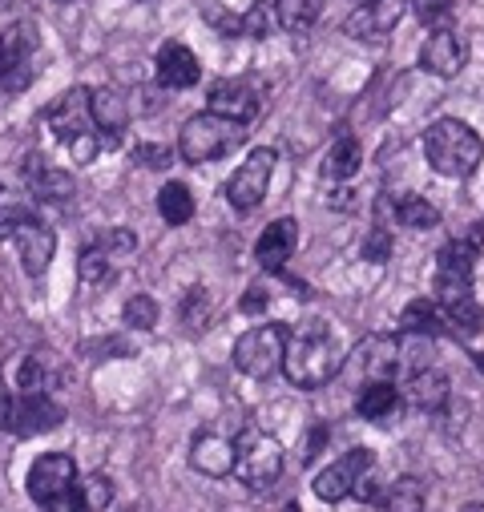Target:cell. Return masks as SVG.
I'll use <instances>...</instances> for the list:
<instances>
[{"label":"cell","mask_w":484,"mask_h":512,"mask_svg":"<svg viewBox=\"0 0 484 512\" xmlns=\"http://www.w3.org/2000/svg\"><path fill=\"white\" fill-rule=\"evenodd\" d=\"M283 371L295 388H323L343 371V343L327 319H307L287 331Z\"/></svg>","instance_id":"1"},{"label":"cell","mask_w":484,"mask_h":512,"mask_svg":"<svg viewBox=\"0 0 484 512\" xmlns=\"http://www.w3.org/2000/svg\"><path fill=\"white\" fill-rule=\"evenodd\" d=\"M424 158L440 178H468L484 158V142L472 125L456 117H436L424 130Z\"/></svg>","instance_id":"2"},{"label":"cell","mask_w":484,"mask_h":512,"mask_svg":"<svg viewBox=\"0 0 484 512\" xmlns=\"http://www.w3.org/2000/svg\"><path fill=\"white\" fill-rule=\"evenodd\" d=\"M29 496L37 500L41 512H89L85 496H81V480H77V464L65 452H45L33 460L29 476Z\"/></svg>","instance_id":"3"},{"label":"cell","mask_w":484,"mask_h":512,"mask_svg":"<svg viewBox=\"0 0 484 512\" xmlns=\"http://www.w3.org/2000/svg\"><path fill=\"white\" fill-rule=\"evenodd\" d=\"M242 138H247V125L226 121V117H218V113L206 109V113H194V117L182 125L178 154H182V162L202 166V162H218V158H226L230 150H238Z\"/></svg>","instance_id":"4"},{"label":"cell","mask_w":484,"mask_h":512,"mask_svg":"<svg viewBox=\"0 0 484 512\" xmlns=\"http://www.w3.org/2000/svg\"><path fill=\"white\" fill-rule=\"evenodd\" d=\"M61 420H65V408L49 400V392H17V396H5V404H0V432H9L17 440L53 432L61 428Z\"/></svg>","instance_id":"5"},{"label":"cell","mask_w":484,"mask_h":512,"mask_svg":"<svg viewBox=\"0 0 484 512\" xmlns=\"http://www.w3.org/2000/svg\"><path fill=\"white\" fill-rule=\"evenodd\" d=\"M283 351H287V327L263 323L234 343V367L251 379H267L283 367Z\"/></svg>","instance_id":"6"},{"label":"cell","mask_w":484,"mask_h":512,"mask_svg":"<svg viewBox=\"0 0 484 512\" xmlns=\"http://www.w3.org/2000/svg\"><path fill=\"white\" fill-rule=\"evenodd\" d=\"M234 472L242 476V484H251V488H267L279 480L283 472V448L275 436L267 432H242L238 444H234Z\"/></svg>","instance_id":"7"},{"label":"cell","mask_w":484,"mask_h":512,"mask_svg":"<svg viewBox=\"0 0 484 512\" xmlns=\"http://www.w3.org/2000/svg\"><path fill=\"white\" fill-rule=\"evenodd\" d=\"M37 49H41V41H37L33 25H13L0 33V97H9L33 81Z\"/></svg>","instance_id":"8"},{"label":"cell","mask_w":484,"mask_h":512,"mask_svg":"<svg viewBox=\"0 0 484 512\" xmlns=\"http://www.w3.org/2000/svg\"><path fill=\"white\" fill-rule=\"evenodd\" d=\"M275 162H279V154H275V150H267V146L251 150V154H247V162H242V166L230 174V182H226V202H230L234 210H242V214L255 210V206L267 198V190H271Z\"/></svg>","instance_id":"9"},{"label":"cell","mask_w":484,"mask_h":512,"mask_svg":"<svg viewBox=\"0 0 484 512\" xmlns=\"http://www.w3.org/2000/svg\"><path fill=\"white\" fill-rule=\"evenodd\" d=\"M263 81L255 77H222L210 85V113L238 121V125H251L263 109Z\"/></svg>","instance_id":"10"},{"label":"cell","mask_w":484,"mask_h":512,"mask_svg":"<svg viewBox=\"0 0 484 512\" xmlns=\"http://www.w3.org/2000/svg\"><path fill=\"white\" fill-rule=\"evenodd\" d=\"M368 472H376V456H372L368 448H351V452H343L331 468H323L311 488H315L319 500H343V496L355 492V484L368 476Z\"/></svg>","instance_id":"11"},{"label":"cell","mask_w":484,"mask_h":512,"mask_svg":"<svg viewBox=\"0 0 484 512\" xmlns=\"http://www.w3.org/2000/svg\"><path fill=\"white\" fill-rule=\"evenodd\" d=\"M130 250H134V234H126V230H113V234H101L97 242H89L81 250V259H77L81 283L101 287L105 279H113L117 275V254H130Z\"/></svg>","instance_id":"12"},{"label":"cell","mask_w":484,"mask_h":512,"mask_svg":"<svg viewBox=\"0 0 484 512\" xmlns=\"http://www.w3.org/2000/svg\"><path fill=\"white\" fill-rule=\"evenodd\" d=\"M89 93H93V89H69V93H61V97H57V105L45 113L49 130H53L65 146H73L77 138L97 134V125H93V109H89Z\"/></svg>","instance_id":"13"},{"label":"cell","mask_w":484,"mask_h":512,"mask_svg":"<svg viewBox=\"0 0 484 512\" xmlns=\"http://www.w3.org/2000/svg\"><path fill=\"white\" fill-rule=\"evenodd\" d=\"M400 17H404V0H368V5H359L347 17L343 33L355 41H388L396 33Z\"/></svg>","instance_id":"14"},{"label":"cell","mask_w":484,"mask_h":512,"mask_svg":"<svg viewBox=\"0 0 484 512\" xmlns=\"http://www.w3.org/2000/svg\"><path fill=\"white\" fill-rule=\"evenodd\" d=\"M464 61H468V45L452 29H436L420 45V69L432 73V77H456L464 69Z\"/></svg>","instance_id":"15"},{"label":"cell","mask_w":484,"mask_h":512,"mask_svg":"<svg viewBox=\"0 0 484 512\" xmlns=\"http://www.w3.org/2000/svg\"><path fill=\"white\" fill-rule=\"evenodd\" d=\"M13 238H17V254H21L25 275H33V279L45 275L49 263H53V254H57V234L41 218H25Z\"/></svg>","instance_id":"16"},{"label":"cell","mask_w":484,"mask_h":512,"mask_svg":"<svg viewBox=\"0 0 484 512\" xmlns=\"http://www.w3.org/2000/svg\"><path fill=\"white\" fill-rule=\"evenodd\" d=\"M295 246H299V222H295V218H275V222L259 234V242H255V259H259V267H267V271H283L287 259L295 254Z\"/></svg>","instance_id":"17"},{"label":"cell","mask_w":484,"mask_h":512,"mask_svg":"<svg viewBox=\"0 0 484 512\" xmlns=\"http://www.w3.org/2000/svg\"><path fill=\"white\" fill-rule=\"evenodd\" d=\"M198 77H202V65H198V57L182 41H166L158 49V85L190 89V85H198Z\"/></svg>","instance_id":"18"},{"label":"cell","mask_w":484,"mask_h":512,"mask_svg":"<svg viewBox=\"0 0 484 512\" xmlns=\"http://www.w3.org/2000/svg\"><path fill=\"white\" fill-rule=\"evenodd\" d=\"M89 109H93V125L105 134V142L117 146L121 130L130 125V105H126V97H121L113 85H105V89H93V93H89Z\"/></svg>","instance_id":"19"},{"label":"cell","mask_w":484,"mask_h":512,"mask_svg":"<svg viewBox=\"0 0 484 512\" xmlns=\"http://www.w3.org/2000/svg\"><path fill=\"white\" fill-rule=\"evenodd\" d=\"M355 355H359V359H355V367H359L363 383L388 379L396 367H404V359H400V343H396V339H388V335H376V339H368V343H363Z\"/></svg>","instance_id":"20"},{"label":"cell","mask_w":484,"mask_h":512,"mask_svg":"<svg viewBox=\"0 0 484 512\" xmlns=\"http://www.w3.org/2000/svg\"><path fill=\"white\" fill-rule=\"evenodd\" d=\"M448 392H452V379H448L444 371L420 367V371H412V379H408L404 400H408L412 408H420V412H436V408L448 404Z\"/></svg>","instance_id":"21"},{"label":"cell","mask_w":484,"mask_h":512,"mask_svg":"<svg viewBox=\"0 0 484 512\" xmlns=\"http://www.w3.org/2000/svg\"><path fill=\"white\" fill-rule=\"evenodd\" d=\"M190 464L202 476H226V472H234V444L222 440L218 432H202L190 448Z\"/></svg>","instance_id":"22"},{"label":"cell","mask_w":484,"mask_h":512,"mask_svg":"<svg viewBox=\"0 0 484 512\" xmlns=\"http://www.w3.org/2000/svg\"><path fill=\"white\" fill-rule=\"evenodd\" d=\"M25 178H29V194H37L41 202H69V198H73V178H69L65 170L41 166L37 158H29Z\"/></svg>","instance_id":"23"},{"label":"cell","mask_w":484,"mask_h":512,"mask_svg":"<svg viewBox=\"0 0 484 512\" xmlns=\"http://www.w3.org/2000/svg\"><path fill=\"white\" fill-rule=\"evenodd\" d=\"M396 408H400V392H396V383H388V379L363 383L359 396H355V412L363 420H388Z\"/></svg>","instance_id":"24"},{"label":"cell","mask_w":484,"mask_h":512,"mask_svg":"<svg viewBox=\"0 0 484 512\" xmlns=\"http://www.w3.org/2000/svg\"><path fill=\"white\" fill-rule=\"evenodd\" d=\"M359 162H363L359 142H355V138H339V142L327 150V158H323V178H327V182H347V178H355Z\"/></svg>","instance_id":"25"},{"label":"cell","mask_w":484,"mask_h":512,"mask_svg":"<svg viewBox=\"0 0 484 512\" xmlns=\"http://www.w3.org/2000/svg\"><path fill=\"white\" fill-rule=\"evenodd\" d=\"M327 0H275V13H279V29L287 33H307L319 17H323Z\"/></svg>","instance_id":"26"},{"label":"cell","mask_w":484,"mask_h":512,"mask_svg":"<svg viewBox=\"0 0 484 512\" xmlns=\"http://www.w3.org/2000/svg\"><path fill=\"white\" fill-rule=\"evenodd\" d=\"M158 214H162V222H170V226H186V222L194 218V194H190V186L166 182L162 194H158Z\"/></svg>","instance_id":"27"},{"label":"cell","mask_w":484,"mask_h":512,"mask_svg":"<svg viewBox=\"0 0 484 512\" xmlns=\"http://www.w3.org/2000/svg\"><path fill=\"white\" fill-rule=\"evenodd\" d=\"M275 29H279V13H275L271 0H251V5L238 13V33H242V37L263 41V37H271Z\"/></svg>","instance_id":"28"},{"label":"cell","mask_w":484,"mask_h":512,"mask_svg":"<svg viewBox=\"0 0 484 512\" xmlns=\"http://www.w3.org/2000/svg\"><path fill=\"white\" fill-rule=\"evenodd\" d=\"M476 259H480V234L472 238H452L440 254H436V271H476Z\"/></svg>","instance_id":"29"},{"label":"cell","mask_w":484,"mask_h":512,"mask_svg":"<svg viewBox=\"0 0 484 512\" xmlns=\"http://www.w3.org/2000/svg\"><path fill=\"white\" fill-rule=\"evenodd\" d=\"M400 331L404 335H440L444 331V323H440V311H436V303L432 299H416V303H408L404 307V315H400Z\"/></svg>","instance_id":"30"},{"label":"cell","mask_w":484,"mask_h":512,"mask_svg":"<svg viewBox=\"0 0 484 512\" xmlns=\"http://www.w3.org/2000/svg\"><path fill=\"white\" fill-rule=\"evenodd\" d=\"M396 218H400V226H408V230H432V226H440V210H436L428 198H420V194L396 198Z\"/></svg>","instance_id":"31"},{"label":"cell","mask_w":484,"mask_h":512,"mask_svg":"<svg viewBox=\"0 0 484 512\" xmlns=\"http://www.w3.org/2000/svg\"><path fill=\"white\" fill-rule=\"evenodd\" d=\"M384 512H424V484L416 476H400L384 492Z\"/></svg>","instance_id":"32"},{"label":"cell","mask_w":484,"mask_h":512,"mask_svg":"<svg viewBox=\"0 0 484 512\" xmlns=\"http://www.w3.org/2000/svg\"><path fill=\"white\" fill-rule=\"evenodd\" d=\"M412 13H416L420 25H428L436 33V29H452L456 5H452V0H412Z\"/></svg>","instance_id":"33"},{"label":"cell","mask_w":484,"mask_h":512,"mask_svg":"<svg viewBox=\"0 0 484 512\" xmlns=\"http://www.w3.org/2000/svg\"><path fill=\"white\" fill-rule=\"evenodd\" d=\"M25 218H33V214L25 210V202H21L9 186H0V238H13Z\"/></svg>","instance_id":"34"},{"label":"cell","mask_w":484,"mask_h":512,"mask_svg":"<svg viewBox=\"0 0 484 512\" xmlns=\"http://www.w3.org/2000/svg\"><path fill=\"white\" fill-rule=\"evenodd\" d=\"M49 383H53V371L49 363H41L37 355H29L17 371V392H49Z\"/></svg>","instance_id":"35"},{"label":"cell","mask_w":484,"mask_h":512,"mask_svg":"<svg viewBox=\"0 0 484 512\" xmlns=\"http://www.w3.org/2000/svg\"><path fill=\"white\" fill-rule=\"evenodd\" d=\"M126 323H130L134 331H154V327H158V299L134 295V299L126 303Z\"/></svg>","instance_id":"36"},{"label":"cell","mask_w":484,"mask_h":512,"mask_svg":"<svg viewBox=\"0 0 484 512\" xmlns=\"http://www.w3.org/2000/svg\"><path fill=\"white\" fill-rule=\"evenodd\" d=\"M81 496H85V508L89 512H101V508L113 504V484L105 476H85L81 480Z\"/></svg>","instance_id":"37"},{"label":"cell","mask_w":484,"mask_h":512,"mask_svg":"<svg viewBox=\"0 0 484 512\" xmlns=\"http://www.w3.org/2000/svg\"><path fill=\"white\" fill-rule=\"evenodd\" d=\"M138 166H150V170H166L170 162H174V150L170 146H158V142H146V146H138Z\"/></svg>","instance_id":"38"},{"label":"cell","mask_w":484,"mask_h":512,"mask_svg":"<svg viewBox=\"0 0 484 512\" xmlns=\"http://www.w3.org/2000/svg\"><path fill=\"white\" fill-rule=\"evenodd\" d=\"M182 315L190 319V327H202V323L210 319V299H206V291H202V287H190V295H186V307H182Z\"/></svg>","instance_id":"39"},{"label":"cell","mask_w":484,"mask_h":512,"mask_svg":"<svg viewBox=\"0 0 484 512\" xmlns=\"http://www.w3.org/2000/svg\"><path fill=\"white\" fill-rule=\"evenodd\" d=\"M388 254H392L388 230H372L368 242H363V259H368V263H388Z\"/></svg>","instance_id":"40"},{"label":"cell","mask_w":484,"mask_h":512,"mask_svg":"<svg viewBox=\"0 0 484 512\" xmlns=\"http://www.w3.org/2000/svg\"><path fill=\"white\" fill-rule=\"evenodd\" d=\"M323 444H327V428H323V424H315V428H311V436H303V452H299V456H303V464H311V460L323 452Z\"/></svg>","instance_id":"41"},{"label":"cell","mask_w":484,"mask_h":512,"mask_svg":"<svg viewBox=\"0 0 484 512\" xmlns=\"http://www.w3.org/2000/svg\"><path fill=\"white\" fill-rule=\"evenodd\" d=\"M263 307H267V291H259V287H255L247 299H242V311H247V315H259Z\"/></svg>","instance_id":"42"},{"label":"cell","mask_w":484,"mask_h":512,"mask_svg":"<svg viewBox=\"0 0 484 512\" xmlns=\"http://www.w3.org/2000/svg\"><path fill=\"white\" fill-rule=\"evenodd\" d=\"M464 512H484V504H468V508H464Z\"/></svg>","instance_id":"43"},{"label":"cell","mask_w":484,"mask_h":512,"mask_svg":"<svg viewBox=\"0 0 484 512\" xmlns=\"http://www.w3.org/2000/svg\"><path fill=\"white\" fill-rule=\"evenodd\" d=\"M283 512H303V508H299V504H287V508H283Z\"/></svg>","instance_id":"44"},{"label":"cell","mask_w":484,"mask_h":512,"mask_svg":"<svg viewBox=\"0 0 484 512\" xmlns=\"http://www.w3.org/2000/svg\"><path fill=\"white\" fill-rule=\"evenodd\" d=\"M0 404H5V383H0Z\"/></svg>","instance_id":"45"},{"label":"cell","mask_w":484,"mask_h":512,"mask_svg":"<svg viewBox=\"0 0 484 512\" xmlns=\"http://www.w3.org/2000/svg\"><path fill=\"white\" fill-rule=\"evenodd\" d=\"M57 5H73V0H57Z\"/></svg>","instance_id":"46"},{"label":"cell","mask_w":484,"mask_h":512,"mask_svg":"<svg viewBox=\"0 0 484 512\" xmlns=\"http://www.w3.org/2000/svg\"><path fill=\"white\" fill-rule=\"evenodd\" d=\"M363 5H368V0H363Z\"/></svg>","instance_id":"47"}]
</instances>
